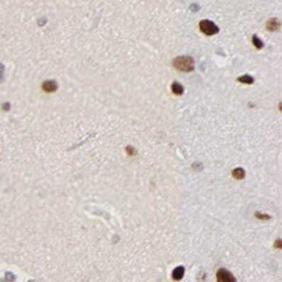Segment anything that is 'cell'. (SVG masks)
I'll use <instances>...</instances> for the list:
<instances>
[{
  "label": "cell",
  "mask_w": 282,
  "mask_h": 282,
  "mask_svg": "<svg viewBox=\"0 0 282 282\" xmlns=\"http://www.w3.org/2000/svg\"><path fill=\"white\" fill-rule=\"evenodd\" d=\"M216 278L217 282H237L233 275L228 270L223 268L218 269L216 274Z\"/></svg>",
  "instance_id": "obj_3"
},
{
  "label": "cell",
  "mask_w": 282,
  "mask_h": 282,
  "mask_svg": "<svg viewBox=\"0 0 282 282\" xmlns=\"http://www.w3.org/2000/svg\"><path fill=\"white\" fill-rule=\"evenodd\" d=\"M200 29L207 36H213L219 32V29L212 21L205 19L200 22Z\"/></svg>",
  "instance_id": "obj_2"
},
{
  "label": "cell",
  "mask_w": 282,
  "mask_h": 282,
  "mask_svg": "<svg viewBox=\"0 0 282 282\" xmlns=\"http://www.w3.org/2000/svg\"><path fill=\"white\" fill-rule=\"evenodd\" d=\"M253 45L256 47V48L257 49H262V47H264V43L260 40V38H259L256 35H253Z\"/></svg>",
  "instance_id": "obj_10"
},
{
  "label": "cell",
  "mask_w": 282,
  "mask_h": 282,
  "mask_svg": "<svg viewBox=\"0 0 282 282\" xmlns=\"http://www.w3.org/2000/svg\"><path fill=\"white\" fill-rule=\"evenodd\" d=\"M239 82L243 83V84H252L254 83V79L253 77L250 75L245 74L243 76H241L238 78L237 79Z\"/></svg>",
  "instance_id": "obj_9"
},
{
  "label": "cell",
  "mask_w": 282,
  "mask_h": 282,
  "mask_svg": "<svg viewBox=\"0 0 282 282\" xmlns=\"http://www.w3.org/2000/svg\"><path fill=\"white\" fill-rule=\"evenodd\" d=\"M29 282H37L36 281H34V280H33V281H30Z\"/></svg>",
  "instance_id": "obj_15"
},
{
  "label": "cell",
  "mask_w": 282,
  "mask_h": 282,
  "mask_svg": "<svg viewBox=\"0 0 282 282\" xmlns=\"http://www.w3.org/2000/svg\"><path fill=\"white\" fill-rule=\"evenodd\" d=\"M185 274V268L183 266H179V267H176L172 271V278L174 280L176 281H179L181 278L183 277V275Z\"/></svg>",
  "instance_id": "obj_5"
},
{
  "label": "cell",
  "mask_w": 282,
  "mask_h": 282,
  "mask_svg": "<svg viewBox=\"0 0 282 282\" xmlns=\"http://www.w3.org/2000/svg\"><path fill=\"white\" fill-rule=\"evenodd\" d=\"M57 89V84L52 80L46 81L43 84V89L47 93H52Z\"/></svg>",
  "instance_id": "obj_4"
},
{
  "label": "cell",
  "mask_w": 282,
  "mask_h": 282,
  "mask_svg": "<svg viewBox=\"0 0 282 282\" xmlns=\"http://www.w3.org/2000/svg\"><path fill=\"white\" fill-rule=\"evenodd\" d=\"M171 89L174 94L176 95H182L184 92V88L180 84L177 82L172 83Z\"/></svg>",
  "instance_id": "obj_7"
},
{
  "label": "cell",
  "mask_w": 282,
  "mask_h": 282,
  "mask_svg": "<svg viewBox=\"0 0 282 282\" xmlns=\"http://www.w3.org/2000/svg\"><path fill=\"white\" fill-rule=\"evenodd\" d=\"M232 175L233 178L237 180H241L244 178L245 177V171L242 168H237L234 169L232 172Z\"/></svg>",
  "instance_id": "obj_8"
},
{
  "label": "cell",
  "mask_w": 282,
  "mask_h": 282,
  "mask_svg": "<svg viewBox=\"0 0 282 282\" xmlns=\"http://www.w3.org/2000/svg\"><path fill=\"white\" fill-rule=\"evenodd\" d=\"M127 153L130 155H134L135 153V149H134L132 147H130V146H129V147H127Z\"/></svg>",
  "instance_id": "obj_13"
},
{
  "label": "cell",
  "mask_w": 282,
  "mask_h": 282,
  "mask_svg": "<svg viewBox=\"0 0 282 282\" xmlns=\"http://www.w3.org/2000/svg\"><path fill=\"white\" fill-rule=\"evenodd\" d=\"M280 26V23L278 21L277 19H271L268 21L267 24H266V28L268 31H276Z\"/></svg>",
  "instance_id": "obj_6"
},
{
  "label": "cell",
  "mask_w": 282,
  "mask_h": 282,
  "mask_svg": "<svg viewBox=\"0 0 282 282\" xmlns=\"http://www.w3.org/2000/svg\"><path fill=\"white\" fill-rule=\"evenodd\" d=\"M275 245H276V247L277 248H281V240H278L276 241V243H275Z\"/></svg>",
  "instance_id": "obj_14"
},
{
  "label": "cell",
  "mask_w": 282,
  "mask_h": 282,
  "mask_svg": "<svg viewBox=\"0 0 282 282\" xmlns=\"http://www.w3.org/2000/svg\"><path fill=\"white\" fill-rule=\"evenodd\" d=\"M255 216H256L257 218H260V219H262V220H268L271 218L269 215L262 214V213H260V212L255 213Z\"/></svg>",
  "instance_id": "obj_11"
},
{
  "label": "cell",
  "mask_w": 282,
  "mask_h": 282,
  "mask_svg": "<svg viewBox=\"0 0 282 282\" xmlns=\"http://www.w3.org/2000/svg\"><path fill=\"white\" fill-rule=\"evenodd\" d=\"M6 278L8 281H13L14 280V276L11 272H7L6 274Z\"/></svg>",
  "instance_id": "obj_12"
},
{
  "label": "cell",
  "mask_w": 282,
  "mask_h": 282,
  "mask_svg": "<svg viewBox=\"0 0 282 282\" xmlns=\"http://www.w3.org/2000/svg\"><path fill=\"white\" fill-rule=\"evenodd\" d=\"M172 65L179 71L189 72L195 68V62L193 58L190 56H180L174 59Z\"/></svg>",
  "instance_id": "obj_1"
}]
</instances>
